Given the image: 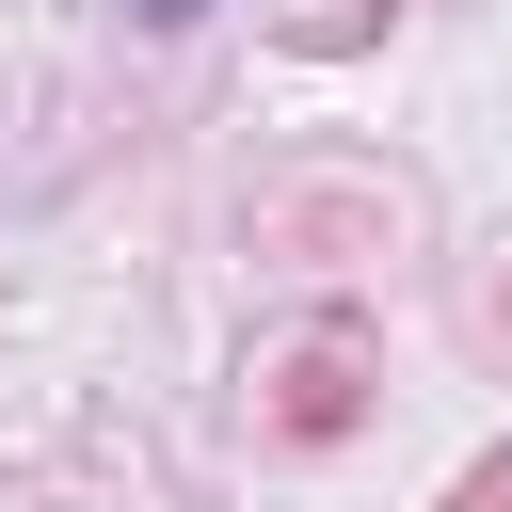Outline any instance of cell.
Wrapping results in <instances>:
<instances>
[{"label": "cell", "instance_id": "obj_1", "mask_svg": "<svg viewBox=\"0 0 512 512\" xmlns=\"http://www.w3.org/2000/svg\"><path fill=\"white\" fill-rule=\"evenodd\" d=\"M256 384H272V432H352V400H368V336H352V320H304Z\"/></svg>", "mask_w": 512, "mask_h": 512}, {"label": "cell", "instance_id": "obj_2", "mask_svg": "<svg viewBox=\"0 0 512 512\" xmlns=\"http://www.w3.org/2000/svg\"><path fill=\"white\" fill-rule=\"evenodd\" d=\"M448 512H512V448H480V464L448 480Z\"/></svg>", "mask_w": 512, "mask_h": 512}, {"label": "cell", "instance_id": "obj_3", "mask_svg": "<svg viewBox=\"0 0 512 512\" xmlns=\"http://www.w3.org/2000/svg\"><path fill=\"white\" fill-rule=\"evenodd\" d=\"M144 16H192V0H144Z\"/></svg>", "mask_w": 512, "mask_h": 512}]
</instances>
